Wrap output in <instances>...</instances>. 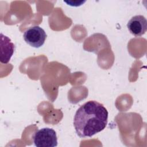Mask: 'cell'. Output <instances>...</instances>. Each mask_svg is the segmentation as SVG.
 Returning a JSON list of instances; mask_svg holds the SVG:
<instances>
[{
	"instance_id": "3",
	"label": "cell",
	"mask_w": 147,
	"mask_h": 147,
	"mask_svg": "<svg viewBox=\"0 0 147 147\" xmlns=\"http://www.w3.org/2000/svg\"><path fill=\"white\" fill-rule=\"evenodd\" d=\"M23 37L25 41L29 45L38 48L44 45L47 34L42 28L35 25L28 28L24 32Z\"/></svg>"
},
{
	"instance_id": "1",
	"label": "cell",
	"mask_w": 147,
	"mask_h": 147,
	"mask_svg": "<svg viewBox=\"0 0 147 147\" xmlns=\"http://www.w3.org/2000/svg\"><path fill=\"white\" fill-rule=\"evenodd\" d=\"M107 120L108 111L105 106L96 100H89L77 110L74 126L79 137H91L106 127Z\"/></svg>"
},
{
	"instance_id": "4",
	"label": "cell",
	"mask_w": 147,
	"mask_h": 147,
	"mask_svg": "<svg viewBox=\"0 0 147 147\" xmlns=\"http://www.w3.org/2000/svg\"><path fill=\"white\" fill-rule=\"evenodd\" d=\"M127 27L133 35L139 37L143 35L147 30V21L141 15H137L131 17L127 24Z\"/></svg>"
},
{
	"instance_id": "2",
	"label": "cell",
	"mask_w": 147,
	"mask_h": 147,
	"mask_svg": "<svg viewBox=\"0 0 147 147\" xmlns=\"http://www.w3.org/2000/svg\"><path fill=\"white\" fill-rule=\"evenodd\" d=\"M33 141L37 147H55L57 145L56 133L49 127H44L36 131L33 135Z\"/></svg>"
},
{
	"instance_id": "5",
	"label": "cell",
	"mask_w": 147,
	"mask_h": 147,
	"mask_svg": "<svg viewBox=\"0 0 147 147\" xmlns=\"http://www.w3.org/2000/svg\"><path fill=\"white\" fill-rule=\"evenodd\" d=\"M1 56L0 60L3 64H7L13 55L15 46L11 40L1 33Z\"/></svg>"
}]
</instances>
